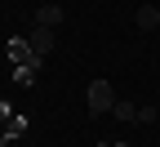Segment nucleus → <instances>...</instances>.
<instances>
[{"label": "nucleus", "mask_w": 160, "mask_h": 147, "mask_svg": "<svg viewBox=\"0 0 160 147\" xmlns=\"http://www.w3.org/2000/svg\"><path fill=\"white\" fill-rule=\"evenodd\" d=\"M27 40H31V49H36L40 58H45V54H53V45H58V36H53V27H40V23L31 27V36H27Z\"/></svg>", "instance_id": "obj_4"}, {"label": "nucleus", "mask_w": 160, "mask_h": 147, "mask_svg": "<svg viewBox=\"0 0 160 147\" xmlns=\"http://www.w3.org/2000/svg\"><path fill=\"white\" fill-rule=\"evenodd\" d=\"M116 107V89L107 85V80H93V85H89V112L93 116H107Z\"/></svg>", "instance_id": "obj_1"}, {"label": "nucleus", "mask_w": 160, "mask_h": 147, "mask_svg": "<svg viewBox=\"0 0 160 147\" xmlns=\"http://www.w3.org/2000/svg\"><path fill=\"white\" fill-rule=\"evenodd\" d=\"M13 134H22V116L9 112V102H0V147H5Z\"/></svg>", "instance_id": "obj_3"}, {"label": "nucleus", "mask_w": 160, "mask_h": 147, "mask_svg": "<svg viewBox=\"0 0 160 147\" xmlns=\"http://www.w3.org/2000/svg\"><path fill=\"white\" fill-rule=\"evenodd\" d=\"M9 58H13V67H31V71H40V62H45V58L31 49V40H13V45H9Z\"/></svg>", "instance_id": "obj_2"}, {"label": "nucleus", "mask_w": 160, "mask_h": 147, "mask_svg": "<svg viewBox=\"0 0 160 147\" xmlns=\"http://www.w3.org/2000/svg\"><path fill=\"white\" fill-rule=\"evenodd\" d=\"M111 116H116V120H138V107H133V102H116Z\"/></svg>", "instance_id": "obj_7"}, {"label": "nucleus", "mask_w": 160, "mask_h": 147, "mask_svg": "<svg viewBox=\"0 0 160 147\" xmlns=\"http://www.w3.org/2000/svg\"><path fill=\"white\" fill-rule=\"evenodd\" d=\"M36 23L40 27H58V23H62V5H40L36 9Z\"/></svg>", "instance_id": "obj_6"}, {"label": "nucleus", "mask_w": 160, "mask_h": 147, "mask_svg": "<svg viewBox=\"0 0 160 147\" xmlns=\"http://www.w3.org/2000/svg\"><path fill=\"white\" fill-rule=\"evenodd\" d=\"M133 23H138V31H156L160 27V9L156 5H142V9L133 13Z\"/></svg>", "instance_id": "obj_5"}]
</instances>
